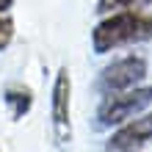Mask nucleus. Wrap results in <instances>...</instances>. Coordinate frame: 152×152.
<instances>
[{"label": "nucleus", "instance_id": "nucleus-6", "mask_svg": "<svg viewBox=\"0 0 152 152\" xmlns=\"http://www.w3.org/2000/svg\"><path fill=\"white\" fill-rule=\"evenodd\" d=\"M3 102H6L8 113H11V119H22V116L31 111V105H33V91L25 88V86H11L6 91Z\"/></svg>", "mask_w": 152, "mask_h": 152}, {"label": "nucleus", "instance_id": "nucleus-2", "mask_svg": "<svg viewBox=\"0 0 152 152\" xmlns=\"http://www.w3.org/2000/svg\"><path fill=\"white\" fill-rule=\"evenodd\" d=\"M149 105H152V86H136V88H127V91L105 94V100L97 108V130L124 124L127 119L147 111Z\"/></svg>", "mask_w": 152, "mask_h": 152}, {"label": "nucleus", "instance_id": "nucleus-4", "mask_svg": "<svg viewBox=\"0 0 152 152\" xmlns=\"http://www.w3.org/2000/svg\"><path fill=\"white\" fill-rule=\"evenodd\" d=\"M69 108H72V77H69V69L61 66L56 75V83H53V136H56L58 144H66L72 141V116H69Z\"/></svg>", "mask_w": 152, "mask_h": 152}, {"label": "nucleus", "instance_id": "nucleus-9", "mask_svg": "<svg viewBox=\"0 0 152 152\" xmlns=\"http://www.w3.org/2000/svg\"><path fill=\"white\" fill-rule=\"evenodd\" d=\"M11 3H14V0H0V14H3V11H6V8H8V6H11Z\"/></svg>", "mask_w": 152, "mask_h": 152}, {"label": "nucleus", "instance_id": "nucleus-5", "mask_svg": "<svg viewBox=\"0 0 152 152\" xmlns=\"http://www.w3.org/2000/svg\"><path fill=\"white\" fill-rule=\"evenodd\" d=\"M152 141V111L127 119L119 124V130H113V136L108 138V152H136L138 147H144Z\"/></svg>", "mask_w": 152, "mask_h": 152}, {"label": "nucleus", "instance_id": "nucleus-1", "mask_svg": "<svg viewBox=\"0 0 152 152\" xmlns=\"http://www.w3.org/2000/svg\"><path fill=\"white\" fill-rule=\"evenodd\" d=\"M152 39V14L141 8H124V11L105 14L102 22H97L91 31V47L97 56H105L111 50L141 44Z\"/></svg>", "mask_w": 152, "mask_h": 152}, {"label": "nucleus", "instance_id": "nucleus-8", "mask_svg": "<svg viewBox=\"0 0 152 152\" xmlns=\"http://www.w3.org/2000/svg\"><path fill=\"white\" fill-rule=\"evenodd\" d=\"M11 39H14V22H11V17L0 14V50H6L11 44Z\"/></svg>", "mask_w": 152, "mask_h": 152}, {"label": "nucleus", "instance_id": "nucleus-3", "mask_svg": "<svg viewBox=\"0 0 152 152\" xmlns=\"http://www.w3.org/2000/svg\"><path fill=\"white\" fill-rule=\"evenodd\" d=\"M144 77H147V58L133 53V56L116 58L113 64L102 69L100 77H97V91L102 97L116 94V91H127V88H136Z\"/></svg>", "mask_w": 152, "mask_h": 152}, {"label": "nucleus", "instance_id": "nucleus-7", "mask_svg": "<svg viewBox=\"0 0 152 152\" xmlns=\"http://www.w3.org/2000/svg\"><path fill=\"white\" fill-rule=\"evenodd\" d=\"M152 6V0H97V14H113L124 11V8H147Z\"/></svg>", "mask_w": 152, "mask_h": 152}]
</instances>
